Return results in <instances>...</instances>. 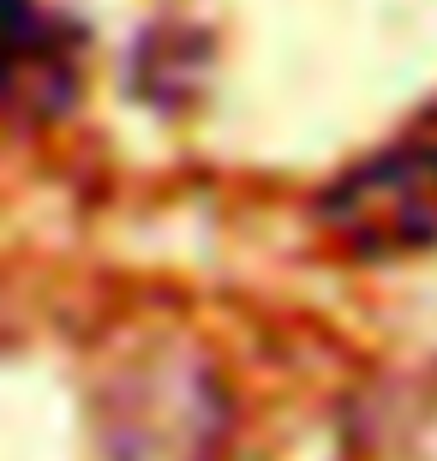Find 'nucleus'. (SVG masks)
<instances>
[{
	"label": "nucleus",
	"mask_w": 437,
	"mask_h": 461,
	"mask_svg": "<svg viewBox=\"0 0 437 461\" xmlns=\"http://www.w3.org/2000/svg\"><path fill=\"white\" fill-rule=\"evenodd\" d=\"M78 96V36L42 0H0V103L60 114Z\"/></svg>",
	"instance_id": "nucleus-3"
},
{
	"label": "nucleus",
	"mask_w": 437,
	"mask_h": 461,
	"mask_svg": "<svg viewBox=\"0 0 437 461\" xmlns=\"http://www.w3.org/2000/svg\"><path fill=\"white\" fill-rule=\"evenodd\" d=\"M323 228L360 258L437 246V144H402L348 168L323 198Z\"/></svg>",
	"instance_id": "nucleus-2"
},
{
	"label": "nucleus",
	"mask_w": 437,
	"mask_h": 461,
	"mask_svg": "<svg viewBox=\"0 0 437 461\" xmlns=\"http://www.w3.org/2000/svg\"><path fill=\"white\" fill-rule=\"evenodd\" d=\"M228 438V402L198 354L156 342L108 377L102 449L108 461H216Z\"/></svg>",
	"instance_id": "nucleus-1"
}]
</instances>
